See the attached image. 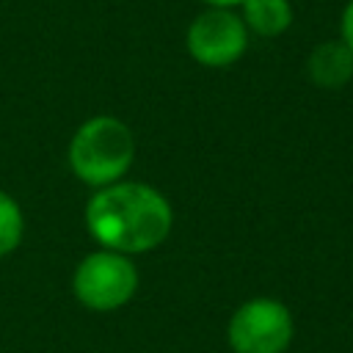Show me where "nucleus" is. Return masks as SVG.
<instances>
[{
  "label": "nucleus",
  "instance_id": "7ed1b4c3",
  "mask_svg": "<svg viewBox=\"0 0 353 353\" xmlns=\"http://www.w3.org/2000/svg\"><path fill=\"white\" fill-rule=\"evenodd\" d=\"M74 298L91 312L121 309L138 290V268L127 254L99 248L80 259L72 276Z\"/></svg>",
  "mask_w": 353,
  "mask_h": 353
},
{
  "label": "nucleus",
  "instance_id": "f257e3e1",
  "mask_svg": "<svg viewBox=\"0 0 353 353\" xmlns=\"http://www.w3.org/2000/svg\"><path fill=\"white\" fill-rule=\"evenodd\" d=\"M174 223L168 199L143 182H113L99 188L85 204L91 237L119 254H143L157 248Z\"/></svg>",
  "mask_w": 353,
  "mask_h": 353
},
{
  "label": "nucleus",
  "instance_id": "f03ea898",
  "mask_svg": "<svg viewBox=\"0 0 353 353\" xmlns=\"http://www.w3.org/2000/svg\"><path fill=\"white\" fill-rule=\"evenodd\" d=\"M135 157V141L124 121L113 116H94L77 127L69 141V168L91 188L121 182Z\"/></svg>",
  "mask_w": 353,
  "mask_h": 353
},
{
  "label": "nucleus",
  "instance_id": "6e6552de",
  "mask_svg": "<svg viewBox=\"0 0 353 353\" xmlns=\"http://www.w3.org/2000/svg\"><path fill=\"white\" fill-rule=\"evenodd\" d=\"M22 229H25V221H22L19 204L6 190H0V256L11 254L19 245Z\"/></svg>",
  "mask_w": 353,
  "mask_h": 353
},
{
  "label": "nucleus",
  "instance_id": "39448f33",
  "mask_svg": "<svg viewBox=\"0 0 353 353\" xmlns=\"http://www.w3.org/2000/svg\"><path fill=\"white\" fill-rule=\"evenodd\" d=\"M248 44L245 22L229 8H210L199 14L188 28V52L204 66L234 63Z\"/></svg>",
  "mask_w": 353,
  "mask_h": 353
},
{
  "label": "nucleus",
  "instance_id": "20e7f679",
  "mask_svg": "<svg viewBox=\"0 0 353 353\" xmlns=\"http://www.w3.org/2000/svg\"><path fill=\"white\" fill-rule=\"evenodd\" d=\"M234 353H284L292 342V314L276 298H251L229 320Z\"/></svg>",
  "mask_w": 353,
  "mask_h": 353
},
{
  "label": "nucleus",
  "instance_id": "0eeeda50",
  "mask_svg": "<svg viewBox=\"0 0 353 353\" xmlns=\"http://www.w3.org/2000/svg\"><path fill=\"white\" fill-rule=\"evenodd\" d=\"M243 22L254 33L270 39L290 28L292 8L287 0H243Z\"/></svg>",
  "mask_w": 353,
  "mask_h": 353
},
{
  "label": "nucleus",
  "instance_id": "1a4fd4ad",
  "mask_svg": "<svg viewBox=\"0 0 353 353\" xmlns=\"http://www.w3.org/2000/svg\"><path fill=\"white\" fill-rule=\"evenodd\" d=\"M342 41L353 50V0L347 3L345 14H342Z\"/></svg>",
  "mask_w": 353,
  "mask_h": 353
},
{
  "label": "nucleus",
  "instance_id": "423d86ee",
  "mask_svg": "<svg viewBox=\"0 0 353 353\" xmlns=\"http://www.w3.org/2000/svg\"><path fill=\"white\" fill-rule=\"evenodd\" d=\"M306 72L320 88H342L353 77V50L345 41H323L312 50Z\"/></svg>",
  "mask_w": 353,
  "mask_h": 353
},
{
  "label": "nucleus",
  "instance_id": "9d476101",
  "mask_svg": "<svg viewBox=\"0 0 353 353\" xmlns=\"http://www.w3.org/2000/svg\"><path fill=\"white\" fill-rule=\"evenodd\" d=\"M210 6H215V8H229V6H234V3H243V0H207Z\"/></svg>",
  "mask_w": 353,
  "mask_h": 353
}]
</instances>
